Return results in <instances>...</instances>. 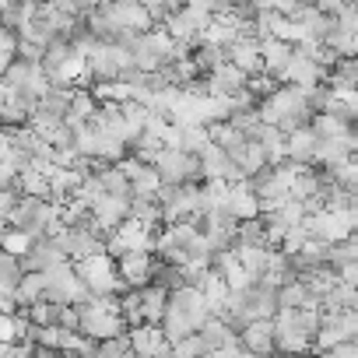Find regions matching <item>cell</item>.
Masks as SVG:
<instances>
[{
  "instance_id": "cell-1",
  "label": "cell",
  "mask_w": 358,
  "mask_h": 358,
  "mask_svg": "<svg viewBox=\"0 0 358 358\" xmlns=\"http://www.w3.org/2000/svg\"><path fill=\"white\" fill-rule=\"evenodd\" d=\"M11 225L22 229V232H29L32 243H36V239H53L57 229L64 225V218H60V208H57L53 201L18 197V204H15V211H11Z\"/></svg>"
},
{
  "instance_id": "cell-2",
  "label": "cell",
  "mask_w": 358,
  "mask_h": 358,
  "mask_svg": "<svg viewBox=\"0 0 358 358\" xmlns=\"http://www.w3.org/2000/svg\"><path fill=\"white\" fill-rule=\"evenodd\" d=\"M158 204H162V222H194L204 215L197 183H162Z\"/></svg>"
},
{
  "instance_id": "cell-3",
  "label": "cell",
  "mask_w": 358,
  "mask_h": 358,
  "mask_svg": "<svg viewBox=\"0 0 358 358\" xmlns=\"http://www.w3.org/2000/svg\"><path fill=\"white\" fill-rule=\"evenodd\" d=\"M53 243L64 250L67 260H88V257L106 253V239H102V232L92 225V218H85V222H78V225H60L57 236H53Z\"/></svg>"
},
{
  "instance_id": "cell-4",
  "label": "cell",
  "mask_w": 358,
  "mask_h": 358,
  "mask_svg": "<svg viewBox=\"0 0 358 358\" xmlns=\"http://www.w3.org/2000/svg\"><path fill=\"white\" fill-rule=\"evenodd\" d=\"M85 67H88V78L95 85H106V81H120V74L127 67H134V57H130V50H123L116 43H99L85 57Z\"/></svg>"
},
{
  "instance_id": "cell-5",
  "label": "cell",
  "mask_w": 358,
  "mask_h": 358,
  "mask_svg": "<svg viewBox=\"0 0 358 358\" xmlns=\"http://www.w3.org/2000/svg\"><path fill=\"white\" fill-rule=\"evenodd\" d=\"M74 271L88 285L92 295H120V288H123V281L116 274V260L109 253H99V257H88V260H74Z\"/></svg>"
},
{
  "instance_id": "cell-6",
  "label": "cell",
  "mask_w": 358,
  "mask_h": 358,
  "mask_svg": "<svg viewBox=\"0 0 358 358\" xmlns=\"http://www.w3.org/2000/svg\"><path fill=\"white\" fill-rule=\"evenodd\" d=\"M151 165L158 169L162 183H197L201 179V158L179 148H162Z\"/></svg>"
},
{
  "instance_id": "cell-7",
  "label": "cell",
  "mask_w": 358,
  "mask_h": 358,
  "mask_svg": "<svg viewBox=\"0 0 358 358\" xmlns=\"http://www.w3.org/2000/svg\"><path fill=\"white\" fill-rule=\"evenodd\" d=\"M309 344H313V337L302 327V313L299 309H278L274 313V348L281 355H306Z\"/></svg>"
},
{
  "instance_id": "cell-8",
  "label": "cell",
  "mask_w": 358,
  "mask_h": 358,
  "mask_svg": "<svg viewBox=\"0 0 358 358\" xmlns=\"http://www.w3.org/2000/svg\"><path fill=\"white\" fill-rule=\"evenodd\" d=\"M130 250H155V229H148V225L127 218L120 229H113V232L106 236V253H109L113 260H120V257L130 253Z\"/></svg>"
},
{
  "instance_id": "cell-9",
  "label": "cell",
  "mask_w": 358,
  "mask_h": 358,
  "mask_svg": "<svg viewBox=\"0 0 358 358\" xmlns=\"http://www.w3.org/2000/svg\"><path fill=\"white\" fill-rule=\"evenodd\" d=\"M201 158V179H222V183H243V169L232 162V155L229 151H222L215 141L197 155Z\"/></svg>"
},
{
  "instance_id": "cell-10",
  "label": "cell",
  "mask_w": 358,
  "mask_h": 358,
  "mask_svg": "<svg viewBox=\"0 0 358 358\" xmlns=\"http://www.w3.org/2000/svg\"><path fill=\"white\" fill-rule=\"evenodd\" d=\"M130 201H134V197H113V194H102V197L92 204V211H88L92 225H95L102 236H109L113 229H120V225L130 218Z\"/></svg>"
},
{
  "instance_id": "cell-11",
  "label": "cell",
  "mask_w": 358,
  "mask_h": 358,
  "mask_svg": "<svg viewBox=\"0 0 358 358\" xmlns=\"http://www.w3.org/2000/svg\"><path fill=\"white\" fill-rule=\"evenodd\" d=\"M155 257H151V250H130V253H123L120 260H116V274H120V281L127 285V288H144V285H151V278H155Z\"/></svg>"
},
{
  "instance_id": "cell-12",
  "label": "cell",
  "mask_w": 358,
  "mask_h": 358,
  "mask_svg": "<svg viewBox=\"0 0 358 358\" xmlns=\"http://www.w3.org/2000/svg\"><path fill=\"white\" fill-rule=\"evenodd\" d=\"M127 337H130L134 358H158V355H169V341H165V334H162V323L130 327Z\"/></svg>"
},
{
  "instance_id": "cell-13",
  "label": "cell",
  "mask_w": 358,
  "mask_h": 358,
  "mask_svg": "<svg viewBox=\"0 0 358 358\" xmlns=\"http://www.w3.org/2000/svg\"><path fill=\"white\" fill-rule=\"evenodd\" d=\"M239 344L253 355V358H267L274 355V320H250L243 330H239Z\"/></svg>"
},
{
  "instance_id": "cell-14",
  "label": "cell",
  "mask_w": 358,
  "mask_h": 358,
  "mask_svg": "<svg viewBox=\"0 0 358 358\" xmlns=\"http://www.w3.org/2000/svg\"><path fill=\"white\" fill-rule=\"evenodd\" d=\"M246 88V74L236 67V64H222L218 71L204 74V92L215 95V99H232L236 92Z\"/></svg>"
},
{
  "instance_id": "cell-15",
  "label": "cell",
  "mask_w": 358,
  "mask_h": 358,
  "mask_svg": "<svg viewBox=\"0 0 358 358\" xmlns=\"http://www.w3.org/2000/svg\"><path fill=\"white\" fill-rule=\"evenodd\" d=\"M281 85H299V88H313V85H327V67L302 57V53H292V64L285 71V81Z\"/></svg>"
},
{
  "instance_id": "cell-16",
  "label": "cell",
  "mask_w": 358,
  "mask_h": 358,
  "mask_svg": "<svg viewBox=\"0 0 358 358\" xmlns=\"http://www.w3.org/2000/svg\"><path fill=\"white\" fill-rule=\"evenodd\" d=\"M225 211L236 218V222H250V218H260V197L253 194V187L246 183H229V204Z\"/></svg>"
},
{
  "instance_id": "cell-17",
  "label": "cell",
  "mask_w": 358,
  "mask_h": 358,
  "mask_svg": "<svg viewBox=\"0 0 358 358\" xmlns=\"http://www.w3.org/2000/svg\"><path fill=\"white\" fill-rule=\"evenodd\" d=\"M316 134H313V127L306 123V127H299V130H288L285 134V158L288 162H299V165H313L316 162Z\"/></svg>"
},
{
  "instance_id": "cell-18",
  "label": "cell",
  "mask_w": 358,
  "mask_h": 358,
  "mask_svg": "<svg viewBox=\"0 0 358 358\" xmlns=\"http://www.w3.org/2000/svg\"><path fill=\"white\" fill-rule=\"evenodd\" d=\"M292 53H295V46H292V43H281V39H264V43H260L264 74H271L274 81H285V71H288V64H292Z\"/></svg>"
},
{
  "instance_id": "cell-19",
  "label": "cell",
  "mask_w": 358,
  "mask_h": 358,
  "mask_svg": "<svg viewBox=\"0 0 358 358\" xmlns=\"http://www.w3.org/2000/svg\"><path fill=\"white\" fill-rule=\"evenodd\" d=\"M215 271L225 278V285H229V292H246L250 285H257L253 278H250V271L239 264V257H236V250H225V253H215Z\"/></svg>"
},
{
  "instance_id": "cell-20",
  "label": "cell",
  "mask_w": 358,
  "mask_h": 358,
  "mask_svg": "<svg viewBox=\"0 0 358 358\" xmlns=\"http://www.w3.org/2000/svg\"><path fill=\"white\" fill-rule=\"evenodd\" d=\"M201 341H204V348L208 351H222V348H232V344H239V334H236V327L229 323V320H222V316H211L201 330Z\"/></svg>"
},
{
  "instance_id": "cell-21",
  "label": "cell",
  "mask_w": 358,
  "mask_h": 358,
  "mask_svg": "<svg viewBox=\"0 0 358 358\" xmlns=\"http://www.w3.org/2000/svg\"><path fill=\"white\" fill-rule=\"evenodd\" d=\"M60 260H67V257H64V250H60L53 239H36L32 250L22 257V267H25V271H50V267L60 264Z\"/></svg>"
},
{
  "instance_id": "cell-22",
  "label": "cell",
  "mask_w": 358,
  "mask_h": 358,
  "mask_svg": "<svg viewBox=\"0 0 358 358\" xmlns=\"http://www.w3.org/2000/svg\"><path fill=\"white\" fill-rule=\"evenodd\" d=\"M95 113H99V99H95V92L74 88V92H71V106H67L64 123H67V127H85V123H92Z\"/></svg>"
},
{
  "instance_id": "cell-23",
  "label": "cell",
  "mask_w": 358,
  "mask_h": 358,
  "mask_svg": "<svg viewBox=\"0 0 358 358\" xmlns=\"http://www.w3.org/2000/svg\"><path fill=\"white\" fill-rule=\"evenodd\" d=\"M351 151H355V141H351V137H320V141H316V162L327 165V169L348 162Z\"/></svg>"
},
{
  "instance_id": "cell-24",
  "label": "cell",
  "mask_w": 358,
  "mask_h": 358,
  "mask_svg": "<svg viewBox=\"0 0 358 358\" xmlns=\"http://www.w3.org/2000/svg\"><path fill=\"white\" fill-rule=\"evenodd\" d=\"M141 320L144 323H162L165 309H169V288L162 285H144L141 292Z\"/></svg>"
},
{
  "instance_id": "cell-25",
  "label": "cell",
  "mask_w": 358,
  "mask_h": 358,
  "mask_svg": "<svg viewBox=\"0 0 358 358\" xmlns=\"http://www.w3.org/2000/svg\"><path fill=\"white\" fill-rule=\"evenodd\" d=\"M250 141H257V144L264 148V158H267V165H281V162H285V134H281L278 127H267V123H260V127L250 134Z\"/></svg>"
},
{
  "instance_id": "cell-26",
  "label": "cell",
  "mask_w": 358,
  "mask_h": 358,
  "mask_svg": "<svg viewBox=\"0 0 358 358\" xmlns=\"http://www.w3.org/2000/svg\"><path fill=\"white\" fill-rule=\"evenodd\" d=\"M15 299H18L22 309L43 302V299H46V274H43V271H25L22 281L15 285Z\"/></svg>"
},
{
  "instance_id": "cell-27",
  "label": "cell",
  "mask_w": 358,
  "mask_h": 358,
  "mask_svg": "<svg viewBox=\"0 0 358 358\" xmlns=\"http://www.w3.org/2000/svg\"><path fill=\"white\" fill-rule=\"evenodd\" d=\"M232 162H236V165L243 169V176H246V179L267 169V158H264V148H260L257 141H250V137H246V141H243V144H239V148L232 151Z\"/></svg>"
},
{
  "instance_id": "cell-28",
  "label": "cell",
  "mask_w": 358,
  "mask_h": 358,
  "mask_svg": "<svg viewBox=\"0 0 358 358\" xmlns=\"http://www.w3.org/2000/svg\"><path fill=\"white\" fill-rule=\"evenodd\" d=\"M271 250H274V246H236V257H239V264L250 271V278H253V281H260V278L267 274Z\"/></svg>"
},
{
  "instance_id": "cell-29",
  "label": "cell",
  "mask_w": 358,
  "mask_h": 358,
  "mask_svg": "<svg viewBox=\"0 0 358 358\" xmlns=\"http://www.w3.org/2000/svg\"><path fill=\"white\" fill-rule=\"evenodd\" d=\"M327 88H358V57H341L327 71Z\"/></svg>"
},
{
  "instance_id": "cell-30",
  "label": "cell",
  "mask_w": 358,
  "mask_h": 358,
  "mask_svg": "<svg viewBox=\"0 0 358 358\" xmlns=\"http://www.w3.org/2000/svg\"><path fill=\"white\" fill-rule=\"evenodd\" d=\"M130 190H134V197H158V190H162V176H158V169L144 162V165L130 176Z\"/></svg>"
},
{
  "instance_id": "cell-31",
  "label": "cell",
  "mask_w": 358,
  "mask_h": 358,
  "mask_svg": "<svg viewBox=\"0 0 358 358\" xmlns=\"http://www.w3.org/2000/svg\"><path fill=\"white\" fill-rule=\"evenodd\" d=\"M95 176H99V183H102V190H106V194H113V197H134L130 179L123 176V169H120V165H106V169H99Z\"/></svg>"
},
{
  "instance_id": "cell-32",
  "label": "cell",
  "mask_w": 358,
  "mask_h": 358,
  "mask_svg": "<svg viewBox=\"0 0 358 358\" xmlns=\"http://www.w3.org/2000/svg\"><path fill=\"white\" fill-rule=\"evenodd\" d=\"M18 179H22V194L25 197H39V201H50V176L43 172V169H25V172H18Z\"/></svg>"
},
{
  "instance_id": "cell-33",
  "label": "cell",
  "mask_w": 358,
  "mask_h": 358,
  "mask_svg": "<svg viewBox=\"0 0 358 358\" xmlns=\"http://www.w3.org/2000/svg\"><path fill=\"white\" fill-rule=\"evenodd\" d=\"M208 137H211V141H215L222 151H229V155H232V151H236V148L246 141V134H243V130H236L229 120H222V123H211V127H208Z\"/></svg>"
},
{
  "instance_id": "cell-34",
  "label": "cell",
  "mask_w": 358,
  "mask_h": 358,
  "mask_svg": "<svg viewBox=\"0 0 358 358\" xmlns=\"http://www.w3.org/2000/svg\"><path fill=\"white\" fill-rule=\"evenodd\" d=\"M0 250H4V253H15V257H25V253L32 250V236L11 225V229L0 232Z\"/></svg>"
},
{
  "instance_id": "cell-35",
  "label": "cell",
  "mask_w": 358,
  "mask_h": 358,
  "mask_svg": "<svg viewBox=\"0 0 358 358\" xmlns=\"http://www.w3.org/2000/svg\"><path fill=\"white\" fill-rule=\"evenodd\" d=\"M204 355H208V348H204L201 334H190L183 341L169 344V358H204Z\"/></svg>"
},
{
  "instance_id": "cell-36",
  "label": "cell",
  "mask_w": 358,
  "mask_h": 358,
  "mask_svg": "<svg viewBox=\"0 0 358 358\" xmlns=\"http://www.w3.org/2000/svg\"><path fill=\"white\" fill-rule=\"evenodd\" d=\"M99 355L102 358H134V348H130V337L120 334V337H109V341H99Z\"/></svg>"
},
{
  "instance_id": "cell-37",
  "label": "cell",
  "mask_w": 358,
  "mask_h": 358,
  "mask_svg": "<svg viewBox=\"0 0 358 358\" xmlns=\"http://www.w3.org/2000/svg\"><path fill=\"white\" fill-rule=\"evenodd\" d=\"M22 274H25V267H22V257H15V253H4L0 250V281H8L11 288L22 281Z\"/></svg>"
},
{
  "instance_id": "cell-38",
  "label": "cell",
  "mask_w": 358,
  "mask_h": 358,
  "mask_svg": "<svg viewBox=\"0 0 358 358\" xmlns=\"http://www.w3.org/2000/svg\"><path fill=\"white\" fill-rule=\"evenodd\" d=\"M306 243H309V232H306V225H292V229L281 236L278 250H281V253H288V257H295V253H299Z\"/></svg>"
},
{
  "instance_id": "cell-39",
  "label": "cell",
  "mask_w": 358,
  "mask_h": 358,
  "mask_svg": "<svg viewBox=\"0 0 358 358\" xmlns=\"http://www.w3.org/2000/svg\"><path fill=\"white\" fill-rule=\"evenodd\" d=\"M25 313H29V320H32L36 327H50V323H57V306H53V302H46V299H43V302H36V306H29Z\"/></svg>"
},
{
  "instance_id": "cell-40",
  "label": "cell",
  "mask_w": 358,
  "mask_h": 358,
  "mask_svg": "<svg viewBox=\"0 0 358 358\" xmlns=\"http://www.w3.org/2000/svg\"><path fill=\"white\" fill-rule=\"evenodd\" d=\"M334 271H337V278H341L344 285L358 288V264H341V267H334Z\"/></svg>"
},
{
  "instance_id": "cell-41",
  "label": "cell",
  "mask_w": 358,
  "mask_h": 358,
  "mask_svg": "<svg viewBox=\"0 0 358 358\" xmlns=\"http://www.w3.org/2000/svg\"><path fill=\"white\" fill-rule=\"evenodd\" d=\"M15 204H18L15 187H0V211H15Z\"/></svg>"
},
{
  "instance_id": "cell-42",
  "label": "cell",
  "mask_w": 358,
  "mask_h": 358,
  "mask_svg": "<svg viewBox=\"0 0 358 358\" xmlns=\"http://www.w3.org/2000/svg\"><path fill=\"white\" fill-rule=\"evenodd\" d=\"M11 229V211H0V232Z\"/></svg>"
},
{
  "instance_id": "cell-43",
  "label": "cell",
  "mask_w": 358,
  "mask_h": 358,
  "mask_svg": "<svg viewBox=\"0 0 358 358\" xmlns=\"http://www.w3.org/2000/svg\"><path fill=\"white\" fill-rule=\"evenodd\" d=\"M11 8V0H0V22H4V11Z\"/></svg>"
},
{
  "instance_id": "cell-44",
  "label": "cell",
  "mask_w": 358,
  "mask_h": 358,
  "mask_svg": "<svg viewBox=\"0 0 358 358\" xmlns=\"http://www.w3.org/2000/svg\"><path fill=\"white\" fill-rule=\"evenodd\" d=\"M351 162H355V165H358V148H355V151H351Z\"/></svg>"
},
{
  "instance_id": "cell-45",
  "label": "cell",
  "mask_w": 358,
  "mask_h": 358,
  "mask_svg": "<svg viewBox=\"0 0 358 358\" xmlns=\"http://www.w3.org/2000/svg\"><path fill=\"white\" fill-rule=\"evenodd\" d=\"M281 358H309V355H281Z\"/></svg>"
},
{
  "instance_id": "cell-46",
  "label": "cell",
  "mask_w": 358,
  "mask_h": 358,
  "mask_svg": "<svg viewBox=\"0 0 358 358\" xmlns=\"http://www.w3.org/2000/svg\"><path fill=\"white\" fill-rule=\"evenodd\" d=\"M88 358H102V355H99V348H95V351H92V355H88Z\"/></svg>"
},
{
  "instance_id": "cell-47",
  "label": "cell",
  "mask_w": 358,
  "mask_h": 358,
  "mask_svg": "<svg viewBox=\"0 0 358 358\" xmlns=\"http://www.w3.org/2000/svg\"><path fill=\"white\" fill-rule=\"evenodd\" d=\"M351 194H355V204H358V187H355V190H351Z\"/></svg>"
}]
</instances>
